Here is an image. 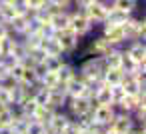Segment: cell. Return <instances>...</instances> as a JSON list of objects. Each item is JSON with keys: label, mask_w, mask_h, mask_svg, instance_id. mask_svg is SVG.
Segmentation results:
<instances>
[{"label": "cell", "mask_w": 146, "mask_h": 134, "mask_svg": "<svg viewBox=\"0 0 146 134\" xmlns=\"http://www.w3.org/2000/svg\"><path fill=\"white\" fill-rule=\"evenodd\" d=\"M68 28H72L80 38H84V36H90L96 26L90 22V18L84 14V10L70 8V24H68Z\"/></svg>", "instance_id": "1"}, {"label": "cell", "mask_w": 146, "mask_h": 134, "mask_svg": "<svg viewBox=\"0 0 146 134\" xmlns=\"http://www.w3.org/2000/svg\"><path fill=\"white\" fill-rule=\"evenodd\" d=\"M56 38H58V42H60V48H62V52H64V56L68 58V56H72L76 50H78V46H80V36L72 30V28H64V30H58L56 32Z\"/></svg>", "instance_id": "2"}, {"label": "cell", "mask_w": 146, "mask_h": 134, "mask_svg": "<svg viewBox=\"0 0 146 134\" xmlns=\"http://www.w3.org/2000/svg\"><path fill=\"white\" fill-rule=\"evenodd\" d=\"M94 106H96V102H94L92 98L76 96V98H68V102H66L64 110H66V114H68L70 118H78V116H82V114L90 112Z\"/></svg>", "instance_id": "3"}, {"label": "cell", "mask_w": 146, "mask_h": 134, "mask_svg": "<svg viewBox=\"0 0 146 134\" xmlns=\"http://www.w3.org/2000/svg\"><path fill=\"white\" fill-rule=\"evenodd\" d=\"M122 28H124L126 42H130V40H144L146 38V20L144 18H136L132 14Z\"/></svg>", "instance_id": "4"}, {"label": "cell", "mask_w": 146, "mask_h": 134, "mask_svg": "<svg viewBox=\"0 0 146 134\" xmlns=\"http://www.w3.org/2000/svg\"><path fill=\"white\" fill-rule=\"evenodd\" d=\"M100 26H102L100 34H102L114 48H122V46L126 44V36H124V28H122V26L110 24V22H102Z\"/></svg>", "instance_id": "5"}, {"label": "cell", "mask_w": 146, "mask_h": 134, "mask_svg": "<svg viewBox=\"0 0 146 134\" xmlns=\"http://www.w3.org/2000/svg\"><path fill=\"white\" fill-rule=\"evenodd\" d=\"M110 8H112V4H108V2H100V0H94L90 6L84 8V14L90 18V22H92L94 26H100V24L106 20Z\"/></svg>", "instance_id": "6"}, {"label": "cell", "mask_w": 146, "mask_h": 134, "mask_svg": "<svg viewBox=\"0 0 146 134\" xmlns=\"http://www.w3.org/2000/svg\"><path fill=\"white\" fill-rule=\"evenodd\" d=\"M90 112H92V120H94V124L110 126V122H112L114 116H116V106H114V104H96Z\"/></svg>", "instance_id": "7"}, {"label": "cell", "mask_w": 146, "mask_h": 134, "mask_svg": "<svg viewBox=\"0 0 146 134\" xmlns=\"http://www.w3.org/2000/svg\"><path fill=\"white\" fill-rule=\"evenodd\" d=\"M134 126H136V122H134L132 114H128V112H118V110H116V116H114V120L110 122L108 128H112V130L118 132V134H128V132L134 130Z\"/></svg>", "instance_id": "8"}, {"label": "cell", "mask_w": 146, "mask_h": 134, "mask_svg": "<svg viewBox=\"0 0 146 134\" xmlns=\"http://www.w3.org/2000/svg\"><path fill=\"white\" fill-rule=\"evenodd\" d=\"M122 50H124L136 64L146 62V44H144V40H130V42H126V44L122 46Z\"/></svg>", "instance_id": "9"}, {"label": "cell", "mask_w": 146, "mask_h": 134, "mask_svg": "<svg viewBox=\"0 0 146 134\" xmlns=\"http://www.w3.org/2000/svg\"><path fill=\"white\" fill-rule=\"evenodd\" d=\"M144 82H146V78H138V76L132 74V72H124L120 86L124 88L126 94H138V92H144V90H146V88H144Z\"/></svg>", "instance_id": "10"}, {"label": "cell", "mask_w": 146, "mask_h": 134, "mask_svg": "<svg viewBox=\"0 0 146 134\" xmlns=\"http://www.w3.org/2000/svg\"><path fill=\"white\" fill-rule=\"evenodd\" d=\"M114 46L102 36V34H98V36H94L92 40H90V44H88V50H86V56H104V54H108L110 50H112Z\"/></svg>", "instance_id": "11"}, {"label": "cell", "mask_w": 146, "mask_h": 134, "mask_svg": "<svg viewBox=\"0 0 146 134\" xmlns=\"http://www.w3.org/2000/svg\"><path fill=\"white\" fill-rule=\"evenodd\" d=\"M64 88H66V94H68V98H76V96H86V98H92V92L84 86V82H82V78L76 74L72 80H68L66 84H64Z\"/></svg>", "instance_id": "12"}, {"label": "cell", "mask_w": 146, "mask_h": 134, "mask_svg": "<svg viewBox=\"0 0 146 134\" xmlns=\"http://www.w3.org/2000/svg\"><path fill=\"white\" fill-rule=\"evenodd\" d=\"M68 102V94H66V88L62 84H58L56 88H50V94H48V106L56 108V110H64Z\"/></svg>", "instance_id": "13"}, {"label": "cell", "mask_w": 146, "mask_h": 134, "mask_svg": "<svg viewBox=\"0 0 146 134\" xmlns=\"http://www.w3.org/2000/svg\"><path fill=\"white\" fill-rule=\"evenodd\" d=\"M72 118L66 114V110H56L54 114H52V118H50V122L46 124V128L52 132V134H60L66 126H68V122H70Z\"/></svg>", "instance_id": "14"}, {"label": "cell", "mask_w": 146, "mask_h": 134, "mask_svg": "<svg viewBox=\"0 0 146 134\" xmlns=\"http://www.w3.org/2000/svg\"><path fill=\"white\" fill-rule=\"evenodd\" d=\"M78 74V68H76V64L74 62H70L68 58H66V62L58 68V72H56V76H58V84H66L68 80H72L74 76Z\"/></svg>", "instance_id": "15"}, {"label": "cell", "mask_w": 146, "mask_h": 134, "mask_svg": "<svg viewBox=\"0 0 146 134\" xmlns=\"http://www.w3.org/2000/svg\"><path fill=\"white\" fill-rule=\"evenodd\" d=\"M68 24H70V10H56L50 16V26L54 28V32L68 28Z\"/></svg>", "instance_id": "16"}, {"label": "cell", "mask_w": 146, "mask_h": 134, "mask_svg": "<svg viewBox=\"0 0 146 134\" xmlns=\"http://www.w3.org/2000/svg\"><path fill=\"white\" fill-rule=\"evenodd\" d=\"M40 48L46 52V56H64V52H62V48H60V42H58V38H56V34L50 36V38H42Z\"/></svg>", "instance_id": "17"}, {"label": "cell", "mask_w": 146, "mask_h": 134, "mask_svg": "<svg viewBox=\"0 0 146 134\" xmlns=\"http://www.w3.org/2000/svg\"><path fill=\"white\" fill-rule=\"evenodd\" d=\"M132 14H128V12H124V10H118V8H110L108 10V16H106V20L104 22H110V24H118V26H124L126 22H128V18H130Z\"/></svg>", "instance_id": "18"}, {"label": "cell", "mask_w": 146, "mask_h": 134, "mask_svg": "<svg viewBox=\"0 0 146 134\" xmlns=\"http://www.w3.org/2000/svg\"><path fill=\"white\" fill-rule=\"evenodd\" d=\"M102 62L106 68H120L122 64V48H112L108 54L102 56Z\"/></svg>", "instance_id": "19"}, {"label": "cell", "mask_w": 146, "mask_h": 134, "mask_svg": "<svg viewBox=\"0 0 146 134\" xmlns=\"http://www.w3.org/2000/svg\"><path fill=\"white\" fill-rule=\"evenodd\" d=\"M122 76H124L122 68H106L104 74H102V82L108 84V86H116V84L122 82Z\"/></svg>", "instance_id": "20"}, {"label": "cell", "mask_w": 146, "mask_h": 134, "mask_svg": "<svg viewBox=\"0 0 146 134\" xmlns=\"http://www.w3.org/2000/svg\"><path fill=\"white\" fill-rule=\"evenodd\" d=\"M54 112H56V108H52V106L44 104V106H38V108H36V112H34V116H32V118H34L36 122H40V124H44V126H46V124L50 122V118H52V114H54Z\"/></svg>", "instance_id": "21"}, {"label": "cell", "mask_w": 146, "mask_h": 134, "mask_svg": "<svg viewBox=\"0 0 146 134\" xmlns=\"http://www.w3.org/2000/svg\"><path fill=\"white\" fill-rule=\"evenodd\" d=\"M14 16H18V8L16 4H6V2H0V22H10Z\"/></svg>", "instance_id": "22"}, {"label": "cell", "mask_w": 146, "mask_h": 134, "mask_svg": "<svg viewBox=\"0 0 146 134\" xmlns=\"http://www.w3.org/2000/svg\"><path fill=\"white\" fill-rule=\"evenodd\" d=\"M24 66V64H22ZM20 82L22 84H26V86H38V76H36V72H34V68L32 66H24L22 68V74H20Z\"/></svg>", "instance_id": "23"}, {"label": "cell", "mask_w": 146, "mask_h": 134, "mask_svg": "<svg viewBox=\"0 0 146 134\" xmlns=\"http://www.w3.org/2000/svg\"><path fill=\"white\" fill-rule=\"evenodd\" d=\"M112 6L118 10H124L128 14H134L138 10V0H112Z\"/></svg>", "instance_id": "24"}, {"label": "cell", "mask_w": 146, "mask_h": 134, "mask_svg": "<svg viewBox=\"0 0 146 134\" xmlns=\"http://www.w3.org/2000/svg\"><path fill=\"white\" fill-rule=\"evenodd\" d=\"M42 62H44L46 70H50V72H58V68L66 62V56H46Z\"/></svg>", "instance_id": "25"}, {"label": "cell", "mask_w": 146, "mask_h": 134, "mask_svg": "<svg viewBox=\"0 0 146 134\" xmlns=\"http://www.w3.org/2000/svg\"><path fill=\"white\" fill-rule=\"evenodd\" d=\"M38 84L44 86V88H48V90H50V88H56V86H58V76H56V72H50V70H48V72L38 80Z\"/></svg>", "instance_id": "26"}, {"label": "cell", "mask_w": 146, "mask_h": 134, "mask_svg": "<svg viewBox=\"0 0 146 134\" xmlns=\"http://www.w3.org/2000/svg\"><path fill=\"white\" fill-rule=\"evenodd\" d=\"M44 128H46L44 124H40V122H36V120L32 118V120L28 122V126H26V132H24V134H42V132H44Z\"/></svg>", "instance_id": "27"}, {"label": "cell", "mask_w": 146, "mask_h": 134, "mask_svg": "<svg viewBox=\"0 0 146 134\" xmlns=\"http://www.w3.org/2000/svg\"><path fill=\"white\" fill-rule=\"evenodd\" d=\"M110 94H112V104H116V102H120L122 98H124V88L120 86V84H116V86H110Z\"/></svg>", "instance_id": "28"}, {"label": "cell", "mask_w": 146, "mask_h": 134, "mask_svg": "<svg viewBox=\"0 0 146 134\" xmlns=\"http://www.w3.org/2000/svg\"><path fill=\"white\" fill-rule=\"evenodd\" d=\"M0 104L4 106H12V92L4 86H0Z\"/></svg>", "instance_id": "29"}, {"label": "cell", "mask_w": 146, "mask_h": 134, "mask_svg": "<svg viewBox=\"0 0 146 134\" xmlns=\"http://www.w3.org/2000/svg\"><path fill=\"white\" fill-rule=\"evenodd\" d=\"M50 4H54L56 8H60V10H70L72 8V0H48Z\"/></svg>", "instance_id": "30"}, {"label": "cell", "mask_w": 146, "mask_h": 134, "mask_svg": "<svg viewBox=\"0 0 146 134\" xmlns=\"http://www.w3.org/2000/svg\"><path fill=\"white\" fill-rule=\"evenodd\" d=\"M94 2V0H72V8H80V10H84L86 6H90Z\"/></svg>", "instance_id": "31"}, {"label": "cell", "mask_w": 146, "mask_h": 134, "mask_svg": "<svg viewBox=\"0 0 146 134\" xmlns=\"http://www.w3.org/2000/svg\"><path fill=\"white\" fill-rule=\"evenodd\" d=\"M10 34V30H8V24L6 22H0V40H2V38H6Z\"/></svg>", "instance_id": "32"}, {"label": "cell", "mask_w": 146, "mask_h": 134, "mask_svg": "<svg viewBox=\"0 0 146 134\" xmlns=\"http://www.w3.org/2000/svg\"><path fill=\"white\" fill-rule=\"evenodd\" d=\"M0 134H14L10 126H0Z\"/></svg>", "instance_id": "33"}, {"label": "cell", "mask_w": 146, "mask_h": 134, "mask_svg": "<svg viewBox=\"0 0 146 134\" xmlns=\"http://www.w3.org/2000/svg\"><path fill=\"white\" fill-rule=\"evenodd\" d=\"M0 2H6V4H16L18 0H0Z\"/></svg>", "instance_id": "34"}, {"label": "cell", "mask_w": 146, "mask_h": 134, "mask_svg": "<svg viewBox=\"0 0 146 134\" xmlns=\"http://www.w3.org/2000/svg\"><path fill=\"white\" fill-rule=\"evenodd\" d=\"M104 134H118V132H114L112 128H106V132H104Z\"/></svg>", "instance_id": "35"}, {"label": "cell", "mask_w": 146, "mask_h": 134, "mask_svg": "<svg viewBox=\"0 0 146 134\" xmlns=\"http://www.w3.org/2000/svg\"><path fill=\"white\" fill-rule=\"evenodd\" d=\"M42 134H52V132H50L48 128H44V132H42Z\"/></svg>", "instance_id": "36"}, {"label": "cell", "mask_w": 146, "mask_h": 134, "mask_svg": "<svg viewBox=\"0 0 146 134\" xmlns=\"http://www.w3.org/2000/svg\"><path fill=\"white\" fill-rule=\"evenodd\" d=\"M100 2H108V4H112V0H100Z\"/></svg>", "instance_id": "37"}, {"label": "cell", "mask_w": 146, "mask_h": 134, "mask_svg": "<svg viewBox=\"0 0 146 134\" xmlns=\"http://www.w3.org/2000/svg\"><path fill=\"white\" fill-rule=\"evenodd\" d=\"M0 56H2V52H0Z\"/></svg>", "instance_id": "38"}]
</instances>
